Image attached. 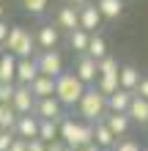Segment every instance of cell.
<instances>
[{"mask_svg": "<svg viewBox=\"0 0 148 151\" xmlns=\"http://www.w3.org/2000/svg\"><path fill=\"white\" fill-rule=\"evenodd\" d=\"M60 140L69 146V148H82L93 143V124L88 121H74V118H63L60 121Z\"/></svg>", "mask_w": 148, "mask_h": 151, "instance_id": "1", "label": "cell"}, {"mask_svg": "<svg viewBox=\"0 0 148 151\" xmlns=\"http://www.w3.org/2000/svg\"><path fill=\"white\" fill-rule=\"evenodd\" d=\"M77 110H80L82 121L96 124V121H102L104 115H107V96H104L96 85H91V88H85L82 99L77 102Z\"/></svg>", "mask_w": 148, "mask_h": 151, "instance_id": "2", "label": "cell"}, {"mask_svg": "<svg viewBox=\"0 0 148 151\" xmlns=\"http://www.w3.org/2000/svg\"><path fill=\"white\" fill-rule=\"evenodd\" d=\"M85 88H88V85H85L74 72H63L55 80V99L63 104V107H74V104L82 99Z\"/></svg>", "mask_w": 148, "mask_h": 151, "instance_id": "3", "label": "cell"}, {"mask_svg": "<svg viewBox=\"0 0 148 151\" xmlns=\"http://www.w3.org/2000/svg\"><path fill=\"white\" fill-rule=\"evenodd\" d=\"M3 50L11 52L14 58H33V52H36V36H30V30L22 28V25H11L8 39L3 41Z\"/></svg>", "mask_w": 148, "mask_h": 151, "instance_id": "4", "label": "cell"}, {"mask_svg": "<svg viewBox=\"0 0 148 151\" xmlns=\"http://www.w3.org/2000/svg\"><path fill=\"white\" fill-rule=\"evenodd\" d=\"M36 63H39V74H47V77H55V80L66 72L63 69V55L58 50H39Z\"/></svg>", "mask_w": 148, "mask_h": 151, "instance_id": "5", "label": "cell"}, {"mask_svg": "<svg viewBox=\"0 0 148 151\" xmlns=\"http://www.w3.org/2000/svg\"><path fill=\"white\" fill-rule=\"evenodd\" d=\"M33 115L39 121H63V104H60L55 96H47V99H36V107H33Z\"/></svg>", "mask_w": 148, "mask_h": 151, "instance_id": "6", "label": "cell"}, {"mask_svg": "<svg viewBox=\"0 0 148 151\" xmlns=\"http://www.w3.org/2000/svg\"><path fill=\"white\" fill-rule=\"evenodd\" d=\"M11 107L16 110V115H30L33 113V107H36V96H33L30 85H16L14 99H11Z\"/></svg>", "mask_w": 148, "mask_h": 151, "instance_id": "7", "label": "cell"}, {"mask_svg": "<svg viewBox=\"0 0 148 151\" xmlns=\"http://www.w3.org/2000/svg\"><path fill=\"white\" fill-rule=\"evenodd\" d=\"M74 74L91 88V85H96V80H99V63L93 58H88V55H80V60L74 63Z\"/></svg>", "mask_w": 148, "mask_h": 151, "instance_id": "8", "label": "cell"}, {"mask_svg": "<svg viewBox=\"0 0 148 151\" xmlns=\"http://www.w3.org/2000/svg\"><path fill=\"white\" fill-rule=\"evenodd\" d=\"M102 22H104V17L99 14L96 3H85V6H80V28H82V30L96 33V30L102 28Z\"/></svg>", "mask_w": 148, "mask_h": 151, "instance_id": "9", "label": "cell"}, {"mask_svg": "<svg viewBox=\"0 0 148 151\" xmlns=\"http://www.w3.org/2000/svg\"><path fill=\"white\" fill-rule=\"evenodd\" d=\"M55 25H58L60 30H69V33H71V30H77V28H80V8H77V6H71V3L60 6Z\"/></svg>", "mask_w": 148, "mask_h": 151, "instance_id": "10", "label": "cell"}, {"mask_svg": "<svg viewBox=\"0 0 148 151\" xmlns=\"http://www.w3.org/2000/svg\"><path fill=\"white\" fill-rule=\"evenodd\" d=\"M39 77L36 58H16V85H30Z\"/></svg>", "mask_w": 148, "mask_h": 151, "instance_id": "11", "label": "cell"}, {"mask_svg": "<svg viewBox=\"0 0 148 151\" xmlns=\"http://www.w3.org/2000/svg\"><path fill=\"white\" fill-rule=\"evenodd\" d=\"M102 121L107 124V129H110L118 140H121V137H126V135H129V127H132V118H129L126 113H107Z\"/></svg>", "mask_w": 148, "mask_h": 151, "instance_id": "12", "label": "cell"}, {"mask_svg": "<svg viewBox=\"0 0 148 151\" xmlns=\"http://www.w3.org/2000/svg\"><path fill=\"white\" fill-rule=\"evenodd\" d=\"M14 135L16 137H22V140H33V137H39V118L36 115H19L14 124Z\"/></svg>", "mask_w": 148, "mask_h": 151, "instance_id": "13", "label": "cell"}, {"mask_svg": "<svg viewBox=\"0 0 148 151\" xmlns=\"http://www.w3.org/2000/svg\"><path fill=\"white\" fill-rule=\"evenodd\" d=\"M58 41H60V28L58 25H41L39 28L36 44L41 50H58Z\"/></svg>", "mask_w": 148, "mask_h": 151, "instance_id": "14", "label": "cell"}, {"mask_svg": "<svg viewBox=\"0 0 148 151\" xmlns=\"http://www.w3.org/2000/svg\"><path fill=\"white\" fill-rule=\"evenodd\" d=\"M140 80H143V74H140V69L137 66H132V63H124L121 66V72H118V83H121V88H126V91H137V85H140Z\"/></svg>", "mask_w": 148, "mask_h": 151, "instance_id": "15", "label": "cell"}, {"mask_svg": "<svg viewBox=\"0 0 148 151\" xmlns=\"http://www.w3.org/2000/svg\"><path fill=\"white\" fill-rule=\"evenodd\" d=\"M132 91H126V88H118L115 93L107 96V113H126L129 110V102H132Z\"/></svg>", "mask_w": 148, "mask_h": 151, "instance_id": "16", "label": "cell"}, {"mask_svg": "<svg viewBox=\"0 0 148 151\" xmlns=\"http://www.w3.org/2000/svg\"><path fill=\"white\" fill-rule=\"evenodd\" d=\"M126 115L132 118V124H148V99H143V96H132V102H129V110Z\"/></svg>", "mask_w": 148, "mask_h": 151, "instance_id": "17", "label": "cell"}, {"mask_svg": "<svg viewBox=\"0 0 148 151\" xmlns=\"http://www.w3.org/2000/svg\"><path fill=\"white\" fill-rule=\"evenodd\" d=\"M30 91H33V96H36V99H47V96H55V77L39 74V77L30 83Z\"/></svg>", "mask_w": 148, "mask_h": 151, "instance_id": "18", "label": "cell"}, {"mask_svg": "<svg viewBox=\"0 0 148 151\" xmlns=\"http://www.w3.org/2000/svg\"><path fill=\"white\" fill-rule=\"evenodd\" d=\"M115 140L118 137L107 129V124H104V121H96V124H93V143H96L102 151L104 148H112V146H115Z\"/></svg>", "mask_w": 148, "mask_h": 151, "instance_id": "19", "label": "cell"}, {"mask_svg": "<svg viewBox=\"0 0 148 151\" xmlns=\"http://www.w3.org/2000/svg\"><path fill=\"white\" fill-rule=\"evenodd\" d=\"M0 83H16V58L11 52H3L0 58Z\"/></svg>", "mask_w": 148, "mask_h": 151, "instance_id": "20", "label": "cell"}, {"mask_svg": "<svg viewBox=\"0 0 148 151\" xmlns=\"http://www.w3.org/2000/svg\"><path fill=\"white\" fill-rule=\"evenodd\" d=\"M96 8L104 19H118L124 14V0H96Z\"/></svg>", "mask_w": 148, "mask_h": 151, "instance_id": "21", "label": "cell"}, {"mask_svg": "<svg viewBox=\"0 0 148 151\" xmlns=\"http://www.w3.org/2000/svg\"><path fill=\"white\" fill-rule=\"evenodd\" d=\"M85 55L93 58V60L107 58V55H110V52H107V41H104L99 33H91V41H88V50H85Z\"/></svg>", "mask_w": 148, "mask_h": 151, "instance_id": "22", "label": "cell"}, {"mask_svg": "<svg viewBox=\"0 0 148 151\" xmlns=\"http://www.w3.org/2000/svg\"><path fill=\"white\" fill-rule=\"evenodd\" d=\"M88 41H91V33L88 30H82V28H77L69 33V47H71L74 52H80V55H85V50H88Z\"/></svg>", "mask_w": 148, "mask_h": 151, "instance_id": "23", "label": "cell"}, {"mask_svg": "<svg viewBox=\"0 0 148 151\" xmlns=\"http://www.w3.org/2000/svg\"><path fill=\"white\" fill-rule=\"evenodd\" d=\"M60 137V121H39V140L52 143Z\"/></svg>", "mask_w": 148, "mask_h": 151, "instance_id": "24", "label": "cell"}, {"mask_svg": "<svg viewBox=\"0 0 148 151\" xmlns=\"http://www.w3.org/2000/svg\"><path fill=\"white\" fill-rule=\"evenodd\" d=\"M96 63H99V77H118V72H121V63L112 55L96 60Z\"/></svg>", "mask_w": 148, "mask_h": 151, "instance_id": "25", "label": "cell"}, {"mask_svg": "<svg viewBox=\"0 0 148 151\" xmlns=\"http://www.w3.org/2000/svg\"><path fill=\"white\" fill-rule=\"evenodd\" d=\"M16 110L11 107V104H0V129H14V124H16Z\"/></svg>", "mask_w": 148, "mask_h": 151, "instance_id": "26", "label": "cell"}, {"mask_svg": "<svg viewBox=\"0 0 148 151\" xmlns=\"http://www.w3.org/2000/svg\"><path fill=\"white\" fill-rule=\"evenodd\" d=\"M96 88L104 96H110V93H115L118 88H121V83H118V77H99L96 80Z\"/></svg>", "mask_w": 148, "mask_h": 151, "instance_id": "27", "label": "cell"}, {"mask_svg": "<svg viewBox=\"0 0 148 151\" xmlns=\"http://www.w3.org/2000/svg\"><path fill=\"white\" fill-rule=\"evenodd\" d=\"M22 6H25V11H28V14L39 17V14H44V11H47L49 0H22Z\"/></svg>", "mask_w": 148, "mask_h": 151, "instance_id": "28", "label": "cell"}, {"mask_svg": "<svg viewBox=\"0 0 148 151\" xmlns=\"http://www.w3.org/2000/svg\"><path fill=\"white\" fill-rule=\"evenodd\" d=\"M112 151H143V148H140V143L132 140V137H121V140H115Z\"/></svg>", "mask_w": 148, "mask_h": 151, "instance_id": "29", "label": "cell"}, {"mask_svg": "<svg viewBox=\"0 0 148 151\" xmlns=\"http://www.w3.org/2000/svg\"><path fill=\"white\" fill-rule=\"evenodd\" d=\"M16 91V83H0V104H11Z\"/></svg>", "mask_w": 148, "mask_h": 151, "instance_id": "30", "label": "cell"}, {"mask_svg": "<svg viewBox=\"0 0 148 151\" xmlns=\"http://www.w3.org/2000/svg\"><path fill=\"white\" fill-rule=\"evenodd\" d=\"M16 140V135H14V129H0V151H8L11 148V143Z\"/></svg>", "mask_w": 148, "mask_h": 151, "instance_id": "31", "label": "cell"}, {"mask_svg": "<svg viewBox=\"0 0 148 151\" xmlns=\"http://www.w3.org/2000/svg\"><path fill=\"white\" fill-rule=\"evenodd\" d=\"M47 151H74V148H69L66 143H63V140H52V143H47Z\"/></svg>", "mask_w": 148, "mask_h": 151, "instance_id": "32", "label": "cell"}, {"mask_svg": "<svg viewBox=\"0 0 148 151\" xmlns=\"http://www.w3.org/2000/svg\"><path fill=\"white\" fill-rule=\"evenodd\" d=\"M28 151H47V143L39 140V137H33V140H28Z\"/></svg>", "mask_w": 148, "mask_h": 151, "instance_id": "33", "label": "cell"}, {"mask_svg": "<svg viewBox=\"0 0 148 151\" xmlns=\"http://www.w3.org/2000/svg\"><path fill=\"white\" fill-rule=\"evenodd\" d=\"M137 96H143V99H148V77H143L140 80V85H137V91H134Z\"/></svg>", "mask_w": 148, "mask_h": 151, "instance_id": "34", "label": "cell"}, {"mask_svg": "<svg viewBox=\"0 0 148 151\" xmlns=\"http://www.w3.org/2000/svg\"><path fill=\"white\" fill-rule=\"evenodd\" d=\"M8 151H28V140H22V137H16L14 143H11V148Z\"/></svg>", "mask_w": 148, "mask_h": 151, "instance_id": "35", "label": "cell"}, {"mask_svg": "<svg viewBox=\"0 0 148 151\" xmlns=\"http://www.w3.org/2000/svg\"><path fill=\"white\" fill-rule=\"evenodd\" d=\"M8 30H11V28L6 25V19H0V44H3V41L8 39Z\"/></svg>", "mask_w": 148, "mask_h": 151, "instance_id": "36", "label": "cell"}, {"mask_svg": "<svg viewBox=\"0 0 148 151\" xmlns=\"http://www.w3.org/2000/svg\"><path fill=\"white\" fill-rule=\"evenodd\" d=\"M77 151H102L96 143H88V146H82V148H77Z\"/></svg>", "mask_w": 148, "mask_h": 151, "instance_id": "37", "label": "cell"}, {"mask_svg": "<svg viewBox=\"0 0 148 151\" xmlns=\"http://www.w3.org/2000/svg\"><path fill=\"white\" fill-rule=\"evenodd\" d=\"M69 3H71V6H77V8H80V6H85V3H88V0H69Z\"/></svg>", "mask_w": 148, "mask_h": 151, "instance_id": "38", "label": "cell"}, {"mask_svg": "<svg viewBox=\"0 0 148 151\" xmlns=\"http://www.w3.org/2000/svg\"><path fill=\"white\" fill-rule=\"evenodd\" d=\"M3 17H6V6L0 3V19H3Z\"/></svg>", "mask_w": 148, "mask_h": 151, "instance_id": "39", "label": "cell"}, {"mask_svg": "<svg viewBox=\"0 0 148 151\" xmlns=\"http://www.w3.org/2000/svg\"><path fill=\"white\" fill-rule=\"evenodd\" d=\"M3 52H6V50H3V44H0V58H3Z\"/></svg>", "mask_w": 148, "mask_h": 151, "instance_id": "40", "label": "cell"}, {"mask_svg": "<svg viewBox=\"0 0 148 151\" xmlns=\"http://www.w3.org/2000/svg\"><path fill=\"white\" fill-rule=\"evenodd\" d=\"M143 151H148V148H143Z\"/></svg>", "mask_w": 148, "mask_h": 151, "instance_id": "41", "label": "cell"}]
</instances>
